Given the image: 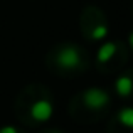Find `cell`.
<instances>
[{
	"label": "cell",
	"instance_id": "8",
	"mask_svg": "<svg viewBox=\"0 0 133 133\" xmlns=\"http://www.w3.org/2000/svg\"><path fill=\"white\" fill-rule=\"evenodd\" d=\"M0 133H19L15 127H12V125H5V127L0 128Z\"/></svg>",
	"mask_w": 133,
	"mask_h": 133
},
{
	"label": "cell",
	"instance_id": "6",
	"mask_svg": "<svg viewBox=\"0 0 133 133\" xmlns=\"http://www.w3.org/2000/svg\"><path fill=\"white\" fill-rule=\"evenodd\" d=\"M118 121H120L123 127L133 128V108H123V110L118 113Z\"/></svg>",
	"mask_w": 133,
	"mask_h": 133
},
{
	"label": "cell",
	"instance_id": "10",
	"mask_svg": "<svg viewBox=\"0 0 133 133\" xmlns=\"http://www.w3.org/2000/svg\"><path fill=\"white\" fill-rule=\"evenodd\" d=\"M52 133H56V131H52Z\"/></svg>",
	"mask_w": 133,
	"mask_h": 133
},
{
	"label": "cell",
	"instance_id": "4",
	"mask_svg": "<svg viewBox=\"0 0 133 133\" xmlns=\"http://www.w3.org/2000/svg\"><path fill=\"white\" fill-rule=\"evenodd\" d=\"M115 89H116L118 96L127 98L133 93V79L130 76H120V78L115 81Z\"/></svg>",
	"mask_w": 133,
	"mask_h": 133
},
{
	"label": "cell",
	"instance_id": "1",
	"mask_svg": "<svg viewBox=\"0 0 133 133\" xmlns=\"http://www.w3.org/2000/svg\"><path fill=\"white\" fill-rule=\"evenodd\" d=\"M56 62L62 69H76L81 64V52L74 45H64L56 54Z\"/></svg>",
	"mask_w": 133,
	"mask_h": 133
},
{
	"label": "cell",
	"instance_id": "3",
	"mask_svg": "<svg viewBox=\"0 0 133 133\" xmlns=\"http://www.w3.org/2000/svg\"><path fill=\"white\" fill-rule=\"evenodd\" d=\"M52 113H54V108H52L51 101H47V99H37L30 106V116L36 121H41V123L47 121L52 116Z\"/></svg>",
	"mask_w": 133,
	"mask_h": 133
},
{
	"label": "cell",
	"instance_id": "5",
	"mask_svg": "<svg viewBox=\"0 0 133 133\" xmlns=\"http://www.w3.org/2000/svg\"><path fill=\"white\" fill-rule=\"evenodd\" d=\"M116 54V44L115 42H104L103 45H101L99 49H98V56H96V59H98V62H108L113 56Z\"/></svg>",
	"mask_w": 133,
	"mask_h": 133
},
{
	"label": "cell",
	"instance_id": "2",
	"mask_svg": "<svg viewBox=\"0 0 133 133\" xmlns=\"http://www.w3.org/2000/svg\"><path fill=\"white\" fill-rule=\"evenodd\" d=\"M83 103L88 110H103L110 103V94L101 88H89L83 93Z\"/></svg>",
	"mask_w": 133,
	"mask_h": 133
},
{
	"label": "cell",
	"instance_id": "7",
	"mask_svg": "<svg viewBox=\"0 0 133 133\" xmlns=\"http://www.w3.org/2000/svg\"><path fill=\"white\" fill-rule=\"evenodd\" d=\"M106 36H108V27L106 25H96L93 29V32H91V37H93L94 41H101Z\"/></svg>",
	"mask_w": 133,
	"mask_h": 133
},
{
	"label": "cell",
	"instance_id": "9",
	"mask_svg": "<svg viewBox=\"0 0 133 133\" xmlns=\"http://www.w3.org/2000/svg\"><path fill=\"white\" fill-rule=\"evenodd\" d=\"M128 42H130V45L133 47V32L130 34V36H128Z\"/></svg>",
	"mask_w": 133,
	"mask_h": 133
}]
</instances>
